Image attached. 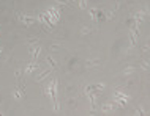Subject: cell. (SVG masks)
I'll list each match as a JSON object with an SVG mask.
<instances>
[{
	"mask_svg": "<svg viewBox=\"0 0 150 116\" xmlns=\"http://www.w3.org/2000/svg\"><path fill=\"white\" fill-rule=\"evenodd\" d=\"M57 85H59L57 78H52V80H51V83L48 85V94H49V97L52 99V102H54V110H55V111L59 110V96H57Z\"/></svg>",
	"mask_w": 150,
	"mask_h": 116,
	"instance_id": "obj_1",
	"label": "cell"
},
{
	"mask_svg": "<svg viewBox=\"0 0 150 116\" xmlns=\"http://www.w3.org/2000/svg\"><path fill=\"white\" fill-rule=\"evenodd\" d=\"M139 33H141L139 27H130V47H134L138 44Z\"/></svg>",
	"mask_w": 150,
	"mask_h": 116,
	"instance_id": "obj_2",
	"label": "cell"
},
{
	"mask_svg": "<svg viewBox=\"0 0 150 116\" xmlns=\"http://www.w3.org/2000/svg\"><path fill=\"white\" fill-rule=\"evenodd\" d=\"M18 19L22 22L24 25H32L36 22V16H30V14H24V13H18Z\"/></svg>",
	"mask_w": 150,
	"mask_h": 116,
	"instance_id": "obj_3",
	"label": "cell"
},
{
	"mask_svg": "<svg viewBox=\"0 0 150 116\" xmlns=\"http://www.w3.org/2000/svg\"><path fill=\"white\" fill-rule=\"evenodd\" d=\"M29 54H30V57H32V61H36V58H38L40 54H41V46H32Z\"/></svg>",
	"mask_w": 150,
	"mask_h": 116,
	"instance_id": "obj_4",
	"label": "cell"
},
{
	"mask_svg": "<svg viewBox=\"0 0 150 116\" xmlns=\"http://www.w3.org/2000/svg\"><path fill=\"white\" fill-rule=\"evenodd\" d=\"M112 97H114V99H120V101H125V102L130 101V96L126 94V93L120 91V89H115L114 94H112Z\"/></svg>",
	"mask_w": 150,
	"mask_h": 116,
	"instance_id": "obj_5",
	"label": "cell"
},
{
	"mask_svg": "<svg viewBox=\"0 0 150 116\" xmlns=\"http://www.w3.org/2000/svg\"><path fill=\"white\" fill-rule=\"evenodd\" d=\"M36 69H40V64L36 61H32V63H29V64L25 66L24 72H25V74H32V72H35Z\"/></svg>",
	"mask_w": 150,
	"mask_h": 116,
	"instance_id": "obj_6",
	"label": "cell"
},
{
	"mask_svg": "<svg viewBox=\"0 0 150 116\" xmlns=\"http://www.w3.org/2000/svg\"><path fill=\"white\" fill-rule=\"evenodd\" d=\"M13 96H14L16 101H21V99L25 96V93H24V89H22V88H19V89H14V91H13Z\"/></svg>",
	"mask_w": 150,
	"mask_h": 116,
	"instance_id": "obj_7",
	"label": "cell"
},
{
	"mask_svg": "<svg viewBox=\"0 0 150 116\" xmlns=\"http://www.w3.org/2000/svg\"><path fill=\"white\" fill-rule=\"evenodd\" d=\"M115 110V104L112 102V104H104L101 107V111L103 113H108V111H114Z\"/></svg>",
	"mask_w": 150,
	"mask_h": 116,
	"instance_id": "obj_8",
	"label": "cell"
},
{
	"mask_svg": "<svg viewBox=\"0 0 150 116\" xmlns=\"http://www.w3.org/2000/svg\"><path fill=\"white\" fill-rule=\"evenodd\" d=\"M51 74V69H48V71H44V72H41V74L38 75V77H35V82H41V80H44L48 75Z\"/></svg>",
	"mask_w": 150,
	"mask_h": 116,
	"instance_id": "obj_9",
	"label": "cell"
},
{
	"mask_svg": "<svg viewBox=\"0 0 150 116\" xmlns=\"http://www.w3.org/2000/svg\"><path fill=\"white\" fill-rule=\"evenodd\" d=\"M136 71H138V68H134V66H128V68L123 69V74H125V75H131V74H134Z\"/></svg>",
	"mask_w": 150,
	"mask_h": 116,
	"instance_id": "obj_10",
	"label": "cell"
},
{
	"mask_svg": "<svg viewBox=\"0 0 150 116\" xmlns=\"http://www.w3.org/2000/svg\"><path fill=\"white\" fill-rule=\"evenodd\" d=\"M92 89L95 93H101L103 89H104V83H95V85H92Z\"/></svg>",
	"mask_w": 150,
	"mask_h": 116,
	"instance_id": "obj_11",
	"label": "cell"
},
{
	"mask_svg": "<svg viewBox=\"0 0 150 116\" xmlns=\"http://www.w3.org/2000/svg\"><path fill=\"white\" fill-rule=\"evenodd\" d=\"M96 9L98 8H90L89 9V14H90V17L93 19V22H96Z\"/></svg>",
	"mask_w": 150,
	"mask_h": 116,
	"instance_id": "obj_12",
	"label": "cell"
},
{
	"mask_svg": "<svg viewBox=\"0 0 150 116\" xmlns=\"http://www.w3.org/2000/svg\"><path fill=\"white\" fill-rule=\"evenodd\" d=\"M104 17L111 21V19H114V17H115V13H114V11H106V13H104Z\"/></svg>",
	"mask_w": 150,
	"mask_h": 116,
	"instance_id": "obj_13",
	"label": "cell"
},
{
	"mask_svg": "<svg viewBox=\"0 0 150 116\" xmlns=\"http://www.w3.org/2000/svg\"><path fill=\"white\" fill-rule=\"evenodd\" d=\"M79 6H81V8L82 9H85V8H87V0H79Z\"/></svg>",
	"mask_w": 150,
	"mask_h": 116,
	"instance_id": "obj_14",
	"label": "cell"
},
{
	"mask_svg": "<svg viewBox=\"0 0 150 116\" xmlns=\"http://www.w3.org/2000/svg\"><path fill=\"white\" fill-rule=\"evenodd\" d=\"M136 115H145L144 108H142V107H138V108H136Z\"/></svg>",
	"mask_w": 150,
	"mask_h": 116,
	"instance_id": "obj_15",
	"label": "cell"
},
{
	"mask_svg": "<svg viewBox=\"0 0 150 116\" xmlns=\"http://www.w3.org/2000/svg\"><path fill=\"white\" fill-rule=\"evenodd\" d=\"M46 61H48V63H49V64H51V66H52V68H54V66H55V61H54V58H51V57H48V58H46Z\"/></svg>",
	"mask_w": 150,
	"mask_h": 116,
	"instance_id": "obj_16",
	"label": "cell"
},
{
	"mask_svg": "<svg viewBox=\"0 0 150 116\" xmlns=\"http://www.w3.org/2000/svg\"><path fill=\"white\" fill-rule=\"evenodd\" d=\"M55 2H57L59 5H63V6H66V5H68V2H66V0H55Z\"/></svg>",
	"mask_w": 150,
	"mask_h": 116,
	"instance_id": "obj_17",
	"label": "cell"
},
{
	"mask_svg": "<svg viewBox=\"0 0 150 116\" xmlns=\"http://www.w3.org/2000/svg\"><path fill=\"white\" fill-rule=\"evenodd\" d=\"M142 69H144V71H147V69H149V63L147 61H142Z\"/></svg>",
	"mask_w": 150,
	"mask_h": 116,
	"instance_id": "obj_18",
	"label": "cell"
},
{
	"mask_svg": "<svg viewBox=\"0 0 150 116\" xmlns=\"http://www.w3.org/2000/svg\"><path fill=\"white\" fill-rule=\"evenodd\" d=\"M87 33H90V28L84 27V28H82V35H87Z\"/></svg>",
	"mask_w": 150,
	"mask_h": 116,
	"instance_id": "obj_19",
	"label": "cell"
},
{
	"mask_svg": "<svg viewBox=\"0 0 150 116\" xmlns=\"http://www.w3.org/2000/svg\"><path fill=\"white\" fill-rule=\"evenodd\" d=\"M57 47H59V44H52V46H51V49H52V50H55Z\"/></svg>",
	"mask_w": 150,
	"mask_h": 116,
	"instance_id": "obj_20",
	"label": "cell"
},
{
	"mask_svg": "<svg viewBox=\"0 0 150 116\" xmlns=\"http://www.w3.org/2000/svg\"><path fill=\"white\" fill-rule=\"evenodd\" d=\"M2 50H3V49H2V46H0V54H2Z\"/></svg>",
	"mask_w": 150,
	"mask_h": 116,
	"instance_id": "obj_21",
	"label": "cell"
},
{
	"mask_svg": "<svg viewBox=\"0 0 150 116\" xmlns=\"http://www.w3.org/2000/svg\"><path fill=\"white\" fill-rule=\"evenodd\" d=\"M74 2H79V0H74Z\"/></svg>",
	"mask_w": 150,
	"mask_h": 116,
	"instance_id": "obj_22",
	"label": "cell"
}]
</instances>
